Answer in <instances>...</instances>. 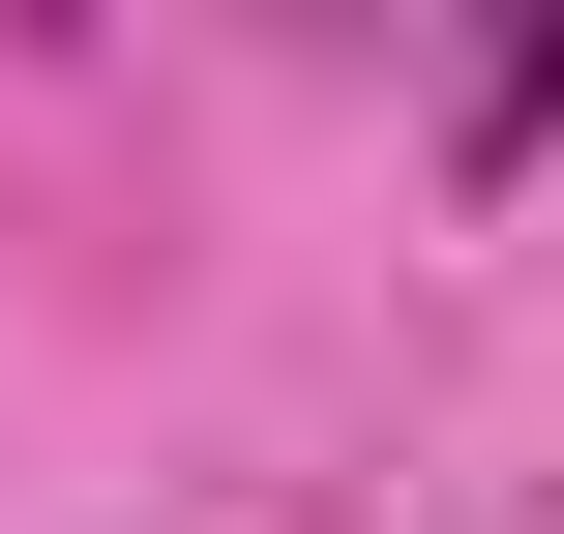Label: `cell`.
<instances>
[]
</instances>
